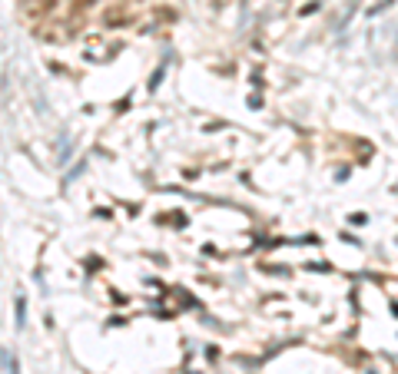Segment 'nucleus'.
<instances>
[{
	"label": "nucleus",
	"mask_w": 398,
	"mask_h": 374,
	"mask_svg": "<svg viewBox=\"0 0 398 374\" xmlns=\"http://www.w3.org/2000/svg\"><path fill=\"white\" fill-rule=\"evenodd\" d=\"M24 312H27V301H24V298H17V324H20V328H24V321H27V318H24Z\"/></svg>",
	"instance_id": "nucleus-1"
},
{
	"label": "nucleus",
	"mask_w": 398,
	"mask_h": 374,
	"mask_svg": "<svg viewBox=\"0 0 398 374\" xmlns=\"http://www.w3.org/2000/svg\"><path fill=\"white\" fill-rule=\"evenodd\" d=\"M4 361H7V374H20V371H17V358L4 355Z\"/></svg>",
	"instance_id": "nucleus-2"
},
{
	"label": "nucleus",
	"mask_w": 398,
	"mask_h": 374,
	"mask_svg": "<svg viewBox=\"0 0 398 374\" xmlns=\"http://www.w3.org/2000/svg\"><path fill=\"white\" fill-rule=\"evenodd\" d=\"M80 4H93V0H80Z\"/></svg>",
	"instance_id": "nucleus-3"
}]
</instances>
